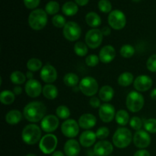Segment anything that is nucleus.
I'll return each instance as SVG.
<instances>
[{
	"mask_svg": "<svg viewBox=\"0 0 156 156\" xmlns=\"http://www.w3.org/2000/svg\"><path fill=\"white\" fill-rule=\"evenodd\" d=\"M47 112V108L41 101H33L27 104L23 110L24 118L31 123H37L44 119Z\"/></svg>",
	"mask_w": 156,
	"mask_h": 156,
	"instance_id": "f257e3e1",
	"label": "nucleus"
},
{
	"mask_svg": "<svg viewBox=\"0 0 156 156\" xmlns=\"http://www.w3.org/2000/svg\"><path fill=\"white\" fill-rule=\"evenodd\" d=\"M47 23V13L43 9H38L32 11L28 16L29 26L34 30L44 28Z\"/></svg>",
	"mask_w": 156,
	"mask_h": 156,
	"instance_id": "f03ea898",
	"label": "nucleus"
},
{
	"mask_svg": "<svg viewBox=\"0 0 156 156\" xmlns=\"http://www.w3.org/2000/svg\"><path fill=\"white\" fill-rule=\"evenodd\" d=\"M21 138L27 145H34L41 140V129L37 125L29 124L23 129Z\"/></svg>",
	"mask_w": 156,
	"mask_h": 156,
	"instance_id": "7ed1b4c3",
	"label": "nucleus"
},
{
	"mask_svg": "<svg viewBox=\"0 0 156 156\" xmlns=\"http://www.w3.org/2000/svg\"><path fill=\"white\" fill-rule=\"evenodd\" d=\"M133 140L132 133L125 127L118 128L113 136V143L119 149L126 148Z\"/></svg>",
	"mask_w": 156,
	"mask_h": 156,
	"instance_id": "20e7f679",
	"label": "nucleus"
},
{
	"mask_svg": "<svg viewBox=\"0 0 156 156\" xmlns=\"http://www.w3.org/2000/svg\"><path fill=\"white\" fill-rule=\"evenodd\" d=\"M144 98L138 91H131L126 100V108L133 113H137L144 106Z\"/></svg>",
	"mask_w": 156,
	"mask_h": 156,
	"instance_id": "39448f33",
	"label": "nucleus"
},
{
	"mask_svg": "<svg viewBox=\"0 0 156 156\" xmlns=\"http://www.w3.org/2000/svg\"><path fill=\"white\" fill-rule=\"evenodd\" d=\"M79 89L83 94L91 97L98 91V83L93 77L87 76L81 80L79 83Z\"/></svg>",
	"mask_w": 156,
	"mask_h": 156,
	"instance_id": "423d86ee",
	"label": "nucleus"
},
{
	"mask_svg": "<svg viewBox=\"0 0 156 156\" xmlns=\"http://www.w3.org/2000/svg\"><path fill=\"white\" fill-rule=\"evenodd\" d=\"M57 143V137L53 134L49 133L44 136L40 140L39 148L43 153L49 155L55 152Z\"/></svg>",
	"mask_w": 156,
	"mask_h": 156,
	"instance_id": "0eeeda50",
	"label": "nucleus"
},
{
	"mask_svg": "<svg viewBox=\"0 0 156 156\" xmlns=\"http://www.w3.org/2000/svg\"><path fill=\"white\" fill-rule=\"evenodd\" d=\"M108 21L110 26L114 30H121L126 24V18L124 13L117 9L110 12Z\"/></svg>",
	"mask_w": 156,
	"mask_h": 156,
	"instance_id": "6e6552de",
	"label": "nucleus"
},
{
	"mask_svg": "<svg viewBox=\"0 0 156 156\" xmlns=\"http://www.w3.org/2000/svg\"><path fill=\"white\" fill-rule=\"evenodd\" d=\"M82 30L79 24L75 21H68L63 27L64 37L69 41H76L79 39Z\"/></svg>",
	"mask_w": 156,
	"mask_h": 156,
	"instance_id": "1a4fd4ad",
	"label": "nucleus"
},
{
	"mask_svg": "<svg viewBox=\"0 0 156 156\" xmlns=\"http://www.w3.org/2000/svg\"><path fill=\"white\" fill-rule=\"evenodd\" d=\"M103 34L99 29H91L87 32L85 35V43L89 48L96 49L101 44L103 40Z\"/></svg>",
	"mask_w": 156,
	"mask_h": 156,
	"instance_id": "9d476101",
	"label": "nucleus"
},
{
	"mask_svg": "<svg viewBox=\"0 0 156 156\" xmlns=\"http://www.w3.org/2000/svg\"><path fill=\"white\" fill-rule=\"evenodd\" d=\"M61 131L65 136L69 137V138H74L79 134V123H77L73 119L66 120L62 123Z\"/></svg>",
	"mask_w": 156,
	"mask_h": 156,
	"instance_id": "9b49d317",
	"label": "nucleus"
},
{
	"mask_svg": "<svg viewBox=\"0 0 156 156\" xmlns=\"http://www.w3.org/2000/svg\"><path fill=\"white\" fill-rule=\"evenodd\" d=\"M59 124V119L53 114L47 115L44 117L41 123V129L46 133H53L58 128Z\"/></svg>",
	"mask_w": 156,
	"mask_h": 156,
	"instance_id": "f8f14e48",
	"label": "nucleus"
},
{
	"mask_svg": "<svg viewBox=\"0 0 156 156\" xmlns=\"http://www.w3.org/2000/svg\"><path fill=\"white\" fill-rule=\"evenodd\" d=\"M133 143L137 148L140 149H145L147 148L151 143V137L147 131L138 130L136 132L133 137Z\"/></svg>",
	"mask_w": 156,
	"mask_h": 156,
	"instance_id": "ddd939ff",
	"label": "nucleus"
},
{
	"mask_svg": "<svg viewBox=\"0 0 156 156\" xmlns=\"http://www.w3.org/2000/svg\"><path fill=\"white\" fill-rule=\"evenodd\" d=\"M152 79L146 75L139 76L135 79L133 82V86L136 91L140 92H144L150 89L152 86Z\"/></svg>",
	"mask_w": 156,
	"mask_h": 156,
	"instance_id": "4468645a",
	"label": "nucleus"
},
{
	"mask_svg": "<svg viewBox=\"0 0 156 156\" xmlns=\"http://www.w3.org/2000/svg\"><path fill=\"white\" fill-rule=\"evenodd\" d=\"M115 108L111 104H104L99 109V117L104 123H110L115 117Z\"/></svg>",
	"mask_w": 156,
	"mask_h": 156,
	"instance_id": "2eb2a0df",
	"label": "nucleus"
},
{
	"mask_svg": "<svg viewBox=\"0 0 156 156\" xmlns=\"http://www.w3.org/2000/svg\"><path fill=\"white\" fill-rule=\"evenodd\" d=\"M114 147L110 142L101 140L96 143L93 152L96 156H108L112 153Z\"/></svg>",
	"mask_w": 156,
	"mask_h": 156,
	"instance_id": "dca6fc26",
	"label": "nucleus"
},
{
	"mask_svg": "<svg viewBox=\"0 0 156 156\" xmlns=\"http://www.w3.org/2000/svg\"><path fill=\"white\" fill-rule=\"evenodd\" d=\"M41 78L46 83H53L57 79V72L52 65L44 66L41 71Z\"/></svg>",
	"mask_w": 156,
	"mask_h": 156,
	"instance_id": "f3484780",
	"label": "nucleus"
},
{
	"mask_svg": "<svg viewBox=\"0 0 156 156\" xmlns=\"http://www.w3.org/2000/svg\"><path fill=\"white\" fill-rule=\"evenodd\" d=\"M25 91L30 98H37L43 92L41 84L35 79H30L26 82Z\"/></svg>",
	"mask_w": 156,
	"mask_h": 156,
	"instance_id": "a211bd4d",
	"label": "nucleus"
},
{
	"mask_svg": "<svg viewBox=\"0 0 156 156\" xmlns=\"http://www.w3.org/2000/svg\"><path fill=\"white\" fill-rule=\"evenodd\" d=\"M116 56V50L111 45H106L101 48L99 53V59L104 63L112 62Z\"/></svg>",
	"mask_w": 156,
	"mask_h": 156,
	"instance_id": "6ab92c4d",
	"label": "nucleus"
},
{
	"mask_svg": "<svg viewBox=\"0 0 156 156\" xmlns=\"http://www.w3.org/2000/svg\"><path fill=\"white\" fill-rule=\"evenodd\" d=\"M80 145L76 140H69L64 146V152L67 156H78L80 152Z\"/></svg>",
	"mask_w": 156,
	"mask_h": 156,
	"instance_id": "aec40b11",
	"label": "nucleus"
},
{
	"mask_svg": "<svg viewBox=\"0 0 156 156\" xmlns=\"http://www.w3.org/2000/svg\"><path fill=\"white\" fill-rule=\"evenodd\" d=\"M96 121V117L93 114H84L79 117V125L82 129H89L95 126Z\"/></svg>",
	"mask_w": 156,
	"mask_h": 156,
	"instance_id": "412c9836",
	"label": "nucleus"
},
{
	"mask_svg": "<svg viewBox=\"0 0 156 156\" xmlns=\"http://www.w3.org/2000/svg\"><path fill=\"white\" fill-rule=\"evenodd\" d=\"M97 136L93 131L86 130L84 131L79 137V142H80L81 146L83 147H90L92 146L96 141Z\"/></svg>",
	"mask_w": 156,
	"mask_h": 156,
	"instance_id": "4be33fe9",
	"label": "nucleus"
},
{
	"mask_svg": "<svg viewBox=\"0 0 156 156\" xmlns=\"http://www.w3.org/2000/svg\"><path fill=\"white\" fill-rule=\"evenodd\" d=\"M99 98L105 102H108L112 100L114 95V91L112 87L109 85H105L101 87L98 93Z\"/></svg>",
	"mask_w": 156,
	"mask_h": 156,
	"instance_id": "5701e85b",
	"label": "nucleus"
},
{
	"mask_svg": "<svg viewBox=\"0 0 156 156\" xmlns=\"http://www.w3.org/2000/svg\"><path fill=\"white\" fill-rule=\"evenodd\" d=\"M21 119H22V114L17 110H12L5 115V121L11 125H15L20 123Z\"/></svg>",
	"mask_w": 156,
	"mask_h": 156,
	"instance_id": "b1692460",
	"label": "nucleus"
},
{
	"mask_svg": "<svg viewBox=\"0 0 156 156\" xmlns=\"http://www.w3.org/2000/svg\"><path fill=\"white\" fill-rule=\"evenodd\" d=\"M85 21L91 27H98L101 24V18L95 12H88L85 16Z\"/></svg>",
	"mask_w": 156,
	"mask_h": 156,
	"instance_id": "393cba45",
	"label": "nucleus"
},
{
	"mask_svg": "<svg viewBox=\"0 0 156 156\" xmlns=\"http://www.w3.org/2000/svg\"><path fill=\"white\" fill-rule=\"evenodd\" d=\"M43 94L44 97L50 100H53L58 95V89L55 85L47 84L43 88Z\"/></svg>",
	"mask_w": 156,
	"mask_h": 156,
	"instance_id": "a878e982",
	"label": "nucleus"
},
{
	"mask_svg": "<svg viewBox=\"0 0 156 156\" xmlns=\"http://www.w3.org/2000/svg\"><path fill=\"white\" fill-rule=\"evenodd\" d=\"M62 11L67 16H73L79 11V7L78 5L73 2H67L62 5Z\"/></svg>",
	"mask_w": 156,
	"mask_h": 156,
	"instance_id": "bb28decb",
	"label": "nucleus"
},
{
	"mask_svg": "<svg viewBox=\"0 0 156 156\" xmlns=\"http://www.w3.org/2000/svg\"><path fill=\"white\" fill-rule=\"evenodd\" d=\"M15 94L14 92L9 90H4L0 94V101L2 104L5 105H12L15 98Z\"/></svg>",
	"mask_w": 156,
	"mask_h": 156,
	"instance_id": "cd10ccee",
	"label": "nucleus"
},
{
	"mask_svg": "<svg viewBox=\"0 0 156 156\" xmlns=\"http://www.w3.org/2000/svg\"><path fill=\"white\" fill-rule=\"evenodd\" d=\"M134 78L132 73L129 72H125L122 73L118 78V84L120 86L127 87L133 82Z\"/></svg>",
	"mask_w": 156,
	"mask_h": 156,
	"instance_id": "c85d7f7f",
	"label": "nucleus"
},
{
	"mask_svg": "<svg viewBox=\"0 0 156 156\" xmlns=\"http://www.w3.org/2000/svg\"><path fill=\"white\" fill-rule=\"evenodd\" d=\"M117 123L120 126H126L129 121V114L125 110H120L117 112L115 116Z\"/></svg>",
	"mask_w": 156,
	"mask_h": 156,
	"instance_id": "c756f323",
	"label": "nucleus"
},
{
	"mask_svg": "<svg viewBox=\"0 0 156 156\" xmlns=\"http://www.w3.org/2000/svg\"><path fill=\"white\" fill-rule=\"evenodd\" d=\"M63 82L66 86L75 87L76 85H78V83L79 82V76L73 73H67L64 76Z\"/></svg>",
	"mask_w": 156,
	"mask_h": 156,
	"instance_id": "7c9ffc66",
	"label": "nucleus"
},
{
	"mask_svg": "<svg viewBox=\"0 0 156 156\" xmlns=\"http://www.w3.org/2000/svg\"><path fill=\"white\" fill-rule=\"evenodd\" d=\"M26 76L21 71H15L10 75V80L15 85H22L26 80Z\"/></svg>",
	"mask_w": 156,
	"mask_h": 156,
	"instance_id": "2f4dec72",
	"label": "nucleus"
},
{
	"mask_svg": "<svg viewBox=\"0 0 156 156\" xmlns=\"http://www.w3.org/2000/svg\"><path fill=\"white\" fill-rule=\"evenodd\" d=\"M27 68L30 72L38 71L42 68V62L37 58H31L27 61Z\"/></svg>",
	"mask_w": 156,
	"mask_h": 156,
	"instance_id": "473e14b6",
	"label": "nucleus"
},
{
	"mask_svg": "<svg viewBox=\"0 0 156 156\" xmlns=\"http://www.w3.org/2000/svg\"><path fill=\"white\" fill-rule=\"evenodd\" d=\"M74 51L79 56H85L88 53V46L83 42H76L74 46Z\"/></svg>",
	"mask_w": 156,
	"mask_h": 156,
	"instance_id": "72a5a7b5",
	"label": "nucleus"
},
{
	"mask_svg": "<svg viewBox=\"0 0 156 156\" xmlns=\"http://www.w3.org/2000/svg\"><path fill=\"white\" fill-rule=\"evenodd\" d=\"M120 53L123 57L130 58L135 53V49L130 44H125L120 48Z\"/></svg>",
	"mask_w": 156,
	"mask_h": 156,
	"instance_id": "f704fd0d",
	"label": "nucleus"
},
{
	"mask_svg": "<svg viewBox=\"0 0 156 156\" xmlns=\"http://www.w3.org/2000/svg\"><path fill=\"white\" fill-rule=\"evenodd\" d=\"M59 11V4L56 1H50L45 6V12L48 15H55Z\"/></svg>",
	"mask_w": 156,
	"mask_h": 156,
	"instance_id": "c9c22d12",
	"label": "nucleus"
},
{
	"mask_svg": "<svg viewBox=\"0 0 156 156\" xmlns=\"http://www.w3.org/2000/svg\"><path fill=\"white\" fill-rule=\"evenodd\" d=\"M56 113L59 118L63 119V120H66L70 116L69 109L65 105H60V106L56 108Z\"/></svg>",
	"mask_w": 156,
	"mask_h": 156,
	"instance_id": "e433bc0d",
	"label": "nucleus"
},
{
	"mask_svg": "<svg viewBox=\"0 0 156 156\" xmlns=\"http://www.w3.org/2000/svg\"><path fill=\"white\" fill-rule=\"evenodd\" d=\"M145 129L150 133H156V119L150 118L144 122Z\"/></svg>",
	"mask_w": 156,
	"mask_h": 156,
	"instance_id": "4c0bfd02",
	"label": "nucleus"
},
{
	"mask_svg": "<svg viewBox=\"0 0 156 156\" xmlns=\"http://www.w3.org/2000/svg\"><path fill=\"white\" fill-rule=\"evenodd\" d=\"M98 9L104 13H109L112 12V5L109 0H100L98 2Z\"/></svg>",
	"mask_w": 156,
	"mask_h": 156,
	"instance_id": "58836bf2",
	"label": "nucleus"
},
{
	"mask_svg": "<svg viewBox=\"0 0 156 156\" xmlns=\"http://www.w3.org/2000/svg\"><path fill=\"white\" fill-rule=\"evenodd\" d=\"M52 23L56 27L61 28V27H65L66 21V18L62 15H56L52 18Z\"/></svg>",
	"mask_w": 156,
	"mask_h": 156,
	"instance_id": "ea45409f",
	"label": "nucleus"
},
{
	"mask_svg": "<svg viewBox=\"0 0 156 156\" xmlns=\"http://www.w3.org/2000/svg\"><path fill=\"white\" fill-rule=\"evenodd\" d=\"M99 60V56H98L97 55H94V54H91L89 55L86 57L85 59V62H86L87 66L90 67H94L98 64Z\"/></svg>",
	"mask_w": 156,
	"mask_h": 156,
	"instance_id": "a19ab883",
	"label": "nucleus"
},
{
	"mask_svg": "<svg viewBox=\"0 0 156 156\" xmlns=\"http://www.w3.org/2000/svg\"><path fill=\"white\" fill-rule=\"evenodd\" d=\"M129 125H130L133 129L138 131L141 129L142 126H143V122H142V120L140 117H133L131 118L130 121H129Z\"/></svg>",
	"mask_w": 156,
	"mask_h": 156,
	"instance_id": "79ce46f5",
	"label": "nucleus"
},
{
	"mask_svg": "<svg viewBox=\"0 0 156 156\" xmlns=\"http://www.w3.org/2000/svg\"><path fill=\"white\" fill-rule=\"evenodd\" d=\"M146 67L152 73H156V54L152 55L146 62Z\"/></svg>",
	"mask_w": 156,
	"mask_h": 156,
	"instance_id": "37998d69",
	"label": "nucleus"
},
{
	"mask_svg": "<svg viewBox=\"0 0 156 156\" xmlns=\"http://www.w3.org/2000/svg\"><path fill=\"white\" fill-rule=\"evenodd\" d=\"M95 133L96 136H97V138H98L99 140H104V139H106L109 136L110 130L106 126H101V127L97 129Z\"/></svg>",
	"mask_w": 156,
	"mask_h": 156,
	"instance_id": "c03bdc74",
	"label": "nucleus"
},
{
	"mask_svg": "<svg viewBox=\"0 0 156 156\" xmlns=\"http://www.w3.org/2000/svg\"><path fill=\"white\" fill-rule=\"evenodd\" d=\"M23 1H24V5L27 9H34L39 5L41 0H23Z\"/></svg>",
	"mask_w": 156,
	"mask_h": 156,
	"instance_id": "a18cd8bd",
	"label": "nucleus"
},
{
	"mask_svg": "<svg viewBox=\"0 0 156 156\" xmlns=\"http://www.w3.org/2000/svg\"><path fill=\"white\" fill-rule=\"evenodd\" d=\"M89 105L94 108H99V107L101 106V101L100 100H99L98 98L94 97V96L91 98V99H90L89 101Z\"/></svg>",
	"mask_w": 156,
	"mask_h": 156,
	"instance_id": "49530a36",
	"label": "nucleus"
},
{
	"mask_svg": "<svg viewBox=\"0 0 156 156\" xmlns=\"http://www.w3.org/2000/svg\"><path fill=\"white\" fill-rule=\"evenodd\" d=\"M133 156H150V153H149L147 150L140 149V150L136 151Z\"/></svg>",
	"mask_w": 156,
	"mask_h": 156,
	"instance_id": "de8ad7c7",
	"label": "nucleus"
},
{
	"mask_svg": "<svg viewBox=\"0 0 156 156\" xmlns=\"http://www.w3.org/2000/svg\"><path fill=\"white\" fill-rule=\"evenodd\" d=\"M101 32L104 36H108L111 34V28L109 27H108V26H105V27H104L102 28Z\"/></svg>",
	"mask_w": 156,
	"mask_h": 156,
	"instance_id": "09e8293b",
	"label": "nucleus"
},
{
	"mask_svg": "<svg viewBox=\"0 0 156 156\" xmlns=\"http://www.w3.org/2000/svg\"><path fill=\"white\" fill-rule=\"evenodd\" d=\"M13 92L14 94H16V95H19V94H21V93H22V88H21V87L19 86V85H17V86H15V88H14Z\"/></svg>",
	"mask_w": 156,
	"mask_h": 156,
	"instance_id": "8fccbe9b",
	"label": "nucleus"
},
{
	"mask_svg": "<svg viewBox=\"0 0 156 156\" xmlns=\"http://www.w3.org/2000/svg\"><path fill=\"white\" fill-rule=\"evenodd\" d=\"M75 1H76V4H77L78 5L84 6V5H85L88 4V2L89 0H75Z\"/></svg>",
	"mask_w": 156,
	"mask_h": 156,
	"instance_id": "3c124183",
	"label": "nucleus"
},
{
	"mask_svg": "<svg viewBox=\"0 0 156 156\" xmlns=\"http://www.w3.org/2000/svg\"><path fill=\"white\" fill-rule=\"evenodd\" d=\"M150 97L151 98L153 99V100L156 101V88H154L150 93Z\"/></svg>",
	"mask_w": 156,
	"mask_h": 156,
	"instance_id": "603ef678",
	"label": "nucleus"
},
{
	"mask_svg": "<svg viewBox=\"0 0 156 156\" xmlns=\"http://www.w3.org/2000/svg\"><path fill=\"white\" fill-rule=\"evenodd\" d=\"M26 77H27V79H28V80H30V79H33V77H34L33 73L30 71L27 72V73H26Z\"/></svg>",
	"mask_w": 156,
	"mask_h": 156,
	"instance_id": "864d4df0",
	"label": "nucleus"
},
{
	"mask_svg": "<svg viewBox=\"0 0 156 156\" xmlns=\"http://www.w3.org/2000/svg\"><path fill=\"white\" fill-rule=\"evenodd\" d=\"M52 156H65V155L61 151H56V152H53Z\"/></svg>",
	"mask_w": 156,
	"mask_h": 156,
	"instance_id": "5fc2aeb1",
	"label": "nucleus"
},
{
	"mask_svg": "<svg viewBox=\"0 0 156 156\" xmlns=\"http://www.w3.org/2000/svg\"><path fill=\"white\" fill-rule=\"evenodd\" d=\"M25 156H36L34 155V154H27V155H26Z\"/></svg>",
	"mask_w": 156,
	"mask_h": 156,
	"instance_id": "6e6d98bb",
	"label": "nucleus"
},
{
	"mask_svg": "<svg viewBox=\"0 0 156 156\" xmlns=\"http://www.w3.org/2000/svg\"><path fill=\"white\" fill-rule=\"evenodd\" d=\"M133 2H140V0H133Z\"/></svg>",
	"mask_w": 156,
	"mask_h": 156,
	"instance_id": "4d7b16f0",
	"label": "nucleus"
}]
</instances>
